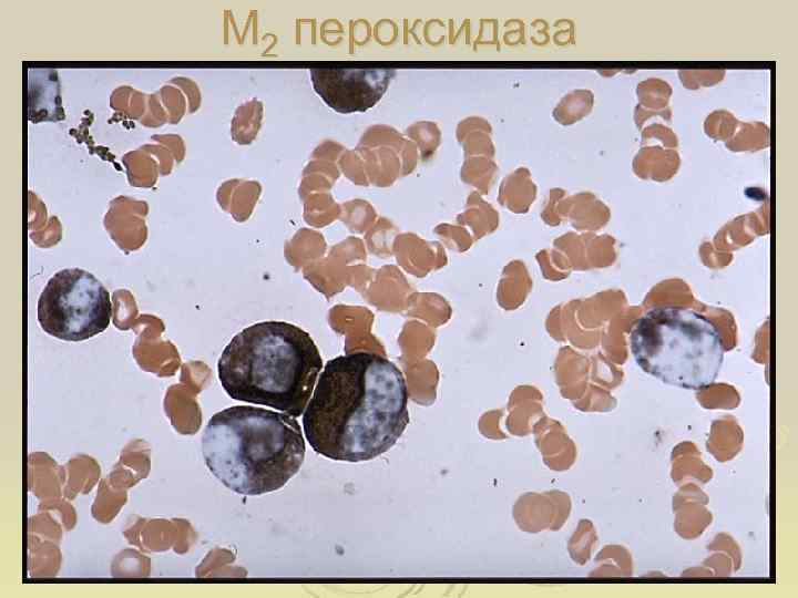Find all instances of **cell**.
Returning <instances> with one entry per match:
<instances>
[{
    "label": "cell",
    "instance_id": "obj_4",
    "mask_svg": "<svg viewBox=\"0 0 798 598\" xmlns=\"http://www.w3.org/2000/svg\"><path fill=\"white\" fill-rule=\"evenodd\" d=\"M637 365L659 381L703 390L716 380L725 344L716 323L692 308L663 305L638 317L630 331Z\"/></svg>",
    "mask_w": 798,
    "mask_h": 598
},
{
    "label": "cell",
    "instance_id": "obj_1",
    "mask_svg": "<svg viewBox=\"0 0 798 598\" xmlns=\"http://www.w3.org/2000/svg\"><path fill=\"white\" fill-rule=\"evenodd\" d=\"M408 396L402 372L383 355H338L319 374L303 414V432L316 453L332 461L374 460L405 432Z\"/></svg>",
    "mask_w": 798,
    "mask_h": 598
},
{
    "label": "cell",
    "instance_id": "obj_2",
    "mask_svg": "<svg viewBox=\"0 0 798 598\" xmlns=\"http://www.w3.org/2000/svg\"><path fill=\"white\" fill-rule=\"evenodd\" d=\"M323 368L308 332L285 321H262L235 334L224 348L217 372L233 400L301 416Z\"/></svg>",
    "mask_w": 798,
    "mask_h": 598
},
{
    "label": "cell",
    "instance_id": "obj_7",
    "mask_svg": "<svg viewBox=\"0 0 798 598\" xmlns=\"http://www.w3.org/2000/svg\"><path fill=\"white\" fill-rule=\"evenodd\" d=\"M263 117L260 101L250 100L237 107L232 121V137L238 144H248L257 135Z\"/></svg>",
    "mask_w": 798,
    "mask_h": 598
},
{
    "label": "cell",
    "instance_id": "obj_5",
    "mask_svg": "<svg viewBox=\"0 0 798 598\" xmlns=\"http://www.w3.org/2000/svg\"><path fill=\"white\" fill-rule=\"evenodd\" d=\"M37 317L51 337L79 342L108 329L112 302L104 285L81 268L55 272L40 293Z\"/></svg>",
    "mask_w": 798,
    "mask_h": 598
},
{
    "label": "cell",
    "instance_id": "obj_3",
    "mask_svg": "<svg viewBox=\"0 0 798 598\" xmlns=\"http://www.w3.org/2000/svg\"><path fill=\"white\" fill-rule=\"evenodd\" d=\"M209 472L242 495L282 488L301 467L306 444L296 417L252 405L215 413L202 436Z\"/></svg>",
    "mask_w": 798,
    "mask_h": 598
},
{
    "label": "cell",
    "instance_id": "obj_6",
    "mask_svg": "<svg viewBox=\"0 0 798 598\" xmlns=\"http://www.w3.org/2000/svg\"><path fill=\"white\" fill-rule=\"evenodd\" d=\"M310 80L319 97L337 113L365 112L375 106L396 74L389 69L311 68Z\"/></svg>",
    "mask_w": 798,
    "mask_h": 598
}]
</instances>
